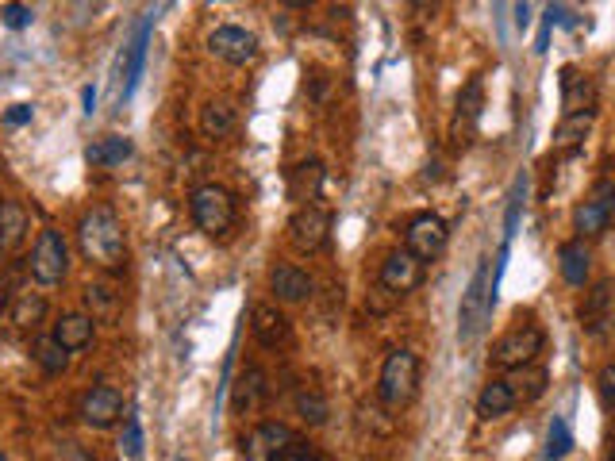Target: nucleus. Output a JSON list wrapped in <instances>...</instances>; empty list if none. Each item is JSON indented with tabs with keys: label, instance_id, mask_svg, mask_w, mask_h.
<instances>
[{
	"label": "nucleus",
	"instance_id": "f257e3e1",
	"mask_svg": "<svg viewBox=\"0 0 615 461\" xmlns=\"http://www.w3.org/2000/svg\"><path fill=\"white\" fill-rule=\"evenodd\" d=\"M77 246L81 254L100 269H120L123 254H127V239H123V223L120 216L108 208V204H97L89 208L81 223H77Z\"/></svg>",
	"mask_w": 615,
	"mask_h": 461
},
{
	"label": "nucleus",
	"instance_id": "f03ea898",
	"mask_svg": "<svg viewBox=\"0 0 615 461\" xmlns=\"http://www.w3.org/2000/svg\"><path fill=\"white\" fill-rule=\"evenodd\" d=\"M496 273H500V266L492 269V258H481V266L469 277L462 308H458V339L462 342H477L481 331L489 327L492 308H496Z\"/></svg>",
	"mask_w": 615,
	"mask_h": 461
},
{
	"label": "nucleus",
	"instance_id": "7ed1b4c3",
	"mask_svg": "<svg viewBox=\"0 0 615 461\" xmlns=\"http://www.w3.org/2000/svg\"><path fill=\"white\" fill-rule=\"evenodd\" d=\"M416 389H419V358L412 350H393L385 358V365H381V377H377L381 404L400 412V408H408L416 400Z\"/></svg>",
	"mask_w": 615,
	"mask_h": 461
},
{
	"label": "nucleus",
	"instance_id": "20e7f679",
	"mask_svg": "<svg viewBox=\"0 0 615 461\" xmlns=\"http://www.w3.org/2000/svg\"><path fill=\"white\" fill-rule=\"evenodd\" d=\"M189 212L204 235H227L235 227V196L227 193L223 185H200L193 200H189Z\"/></svg>",
	"mask_w": 615,
	"mask_h": 461
},
{
	"label": "nucleus",
	"instance_id": "39448f33",
	"mask_svg": "<svg viewBox=\"0 0 615 461\" xmlns=\"http://www.w3.org/2000/svg\"><path fill=\"white\" fill-rule=\"evenodd\" d=\"M546 346V335L535 323H516L508 335H500L496 350H492V362L500 369H523V365H535Z\"/></svg>",
	"mask_w": 615,
	"mask_h": 461
},
{
	"label": "nucleus",
	"instance_id": "423d86ee",
	"mask_svg": "<svg viewBox=\"0 0 615 461\" xmlns=\"http://www.w3.org/2000/svg\"><path fill=\"white\" fill-rule=\"evenodd\" d=\"M70 273V246L62 239V231H39L35 239V250H31V277L39 285H62Z\"/></svg>",
	"mask_w": 615,
	"mask_h": 461
},
{
	"label": "nucleus",
	"instance_id": "0eeeda50",
	"mask_svg": "<svg viewBox=\"0 0 615 461\" xmlns=\"http://www.w3.org/2000/svg\"><path fill=\"white\" fill-rule=\"evenodd\" d=\"M612 216H615V185L612 181H596L592 193L577 204V212H573V227H577L581 239H596V235L608 231Z\"/></svg>",
	"mask_w": 615,
	"mask_h": 461
},
{
	"label": "nucleus",
	"instance_id": "6e6552de",
	"mask_svg": "<svg viewBox=\"0 0 615 461\" xmlns=\"http://www.w3.org/2000/svg\"><path fill=\"white\" fill-rule=\"evenodd\" d=\"M327 235H331V216L323 212L320 204H300L289 219V243L300 250V254H316L327 246Z\"/></svg>",
	"mask_w": 615,
	"mask_h": 461
},
{
	"label": "nucleus",
	"instance_id": "1a4fd4ad",
	"mask_svg": "<svg viewBox=\"0 0 615 461\" xmlns=\"http://www.w3.org/2000/svg\"><path fill=\"white\" fill-rule=\"evenodd\" d=\"M446 239H450V231H446L443 216L423 212V216H416L408 223V231H404V250H412L419 262H435V258L446 250Z\"/></svg>",
	"mask_w": 615,
	"mask_h": 461
},
{
	"label": "nucleus",
	"instance_id": "9d476101",
	"mask_svg": "<svg viewBox=\"0 0 615 461\" xmlns=\"http://www.w3.org/2000/svg\"><path fill=\"white\" fill-rule=\"evenodd\" d=\"M296 450V435L285 423H262L243 442V461H281Z\"/></svg>",
	"mask_w": 615,
	"mask_h": 461
},
{
	"label": "nucleus",
	"instance_id": "9b49d317",
	"mask_svg": "<svg viewBox=\"0 0 615 461\" xmlns=\"http://www.w3.org/2000/svg\"><path fill=\"white\" fill-rule=\"evenodd\" d=\"M81 423L85 427H93V431H108V427H116L123 415V396L120 389H112V385H93V389L81 396Z\"/></svg>",
	"mask_w": 615,
	"mask_h": 461
},
{
	"label": "nucleus",
	"instance_id": "f8f14e48",
	"mask_svg": "<svg viewBox=\"0 0 615 461\" xmlns=\"http://www.w3.org/2000/svg\"><path fill=\"white\" fill-rule=\"evenodd\" d=\"M208 50L227 66H250L258 58V39L246 27H216L208 35Z\"/></svg>",
	"mask_w": 615,
	"mask_h": 461
},
{
	"label": "nucleus",
	"instance_id": "ddd939ff",
	"mask_svg": "<svg viewBox=\"0 0 615 461\" xmlns=\"http://www.w3.org/2000/svg\"><path fill=\"white\" fill-rule=\"evenodd\" d=\"M423 281V262H419L412 250H393L381 266V289H389L393 296H408L419 289Z\"/></svg>",
	"mask_w": 615,
	"mask_h": 461
},
{
	"label": "nucleus",
	"instance_id": "4468645a",
	"mask_svg": "<svg viewBox=\"0 0 615 461\" xmlns=\"http://www.w3.org/2000/svg\"><path fill=\"white\" fill-rule=\"evenodd\" d=\"M562 108L566 116H581L596 108V85L589 81V73H581L577 66H562Z\"/></svg>",
	"mask_w": 615,
	"mask_h": 461
},
{
	"label": "nucleus",
	"instance_id": "2eb2a0df",
	"mask_svg": "<svg viewBox=\"0 0 615 461\" xmlns=\"http://www.w3.org/2000/svg\"><path fill=\"white\" fill-rule=\"evenodd\" d=\"M250 331L266 350H277L289 339V319L277 312V304H254L250 308Z\"/></svg>",
	"mask_w": 615,
	"mask_h": 461
},
{
	"label": "nucleus",
	"instance_id": "dca6fc26",
	"mask_svg": "<svg viewBox=\"0 0 615 461\" xmlns=\"http://www.w3.org/2000/svg\"><path fill=\"white\" fill-rule=\"evenodd\" d=\"M289 200L296 204H316L323 189V162L320 158H308V162H296L289 170Z\"/></svg>",
	"mask_w": 615,
	"mask_h": 461
},
{
	"label": "nucleus",
	"instance_id": "f3484780",
	"mask_svg": "<svg viewBox=\"0 0 615 461\" xmlns=\"http://www.w3.org/2000/svg\"><path fill=\"white\" fill-rule=\"evenodd\" d=\"M481 108H485V85H481V77H473L466 89L458 93V116H454V135H458V143H469L473 127L481 120Z\"/></svg>",
	"mask_w": 615,
	"mask_h": 461
},
{
	"label": "nucleus",
	"instance_id": "a211bd4d",
	"mask_svg": "<svg viewBox=\"0 0 615 461\" xmlns=\"http://www.w3.org/2000/svg\"><path fill=\"white\" fill-rule=\"evenodd\" d=\"M93 335H97V319L89 316V312H66V316L54 323V339L62 342L70 354L85 350L93 342Z\"/></svg>",
	"mask_w": 615,
	"mask_h": 461
},
{
	"label": "nucleus",
	"instance_id": "6ab92c4d",
	"mask_svg": "<svg viewBox=\"0 0 615 461\" xmlns=\"http://www.w3.org/2000/svg\"><path fill=\"white\" fill-rule=\"evenodd\" d=\"M270 292L285 304H300L312 296V277L300 266H277L270 273Z\"/></svg>",
	"mask_w": 615,
	"mask_h": 461
},
{
	"label": "nucleus",
	"instance_id": "aec40b11",
	"mask_svg": "<svg viewBox=\"0 0 615 461\" xmlns=\"http://www.w3.org/2000/svg\"><path fill=\"white\" fill-rule=\"evenodd\" d=\"M266 400V373L258 365H250L239 373V381L231 385V408L235 412H254Z\"/></svg>",
	"mask_w": 615,
	"mask_h": 461
},
{
	"label": "nucleus",
	"instance_id": "412c9836",
	"mask_svg": "<svg viewBox=\"0 0 615 461\" xmlns=\"http://www.w3.org/2000/svg\"><path fill=\"white\" fill-rule=\"evenodd\" d=\"M558 269H562L566 285H573V289H581V285L589 281L592 254H589V246H585V239H573V243H562V250H558Z\"/></svg>",
	"mask_w": 615,
	"mask_h": 461
},
{
	"label": "nucleus",
	"instance_id": "4be33fe9",
	"mask_svg": "<svg viewBox=\"0 0 615 461\" xmlns=\"http://www.w3.org/2000/svg\"><path fill=\"white\" fill-rule=\"evenodd\" d=\"M235 127H239V112H235L231 100H208V104L200 108V131H204L208 139H227Z\"/></svg>",
	"mask_w": 615,
	"mask_h": 461
},
{
	"label": "nucleus",
	"instance_id": "5701e85b",
	"mask_svg": "<svg viewBox=\"0 0 615 461\" xmlns=\"http://www.w3.org/2000/svg\"><path fill=\"white\" fill-rule=\"evenodd\" d=\"M120 300H123V292L116 289L112 281H89V285H85V308H89V316L100 319V323L120 316Z\"/></svg>",
	"mask_w": 615,
	"mask_h": 461
},
{
	"label": "nucleus",
	"instance_id": "b1692460",
	"mask_svg": "<svg viewBox=\"0 0 615 461\" xmlns=\"http://www.w3.org/2000/svg\"><path fill=\"white\" fill-rule=\"evenodd\" d=\"M516 404H519V396L508 381H489V385L481 389V396H477V415H481V419H504Z\"/></svg>",
	"mask_w": 615,
	"mask_h": 461
},
{
	"label": "nucleus",
	"instance_id": "393cba45",
	"mask_svg": "<svg viewBox=\"0 0 615 461\" xmlns=\"http://www.w3.org/2000/svg\"><path fill=\"white\" fill-rule=\"evenodd\" d=\"M131 154H135L131 139H123V135H104L97 143H89L85 162H89V166H123Z\"/></svg>",
	"mask_w": 615,
	"mask_h": 461
},
{
	"label": "nucleus",
	"instance_id": "a878e982",
	"mask_svg": "<svg viewBox=\"0 0 615 461\" xmlns=\"http://www.w3.org/2000/svg\"><path fill=\"white\" fill-rule=\"evenodd\" d=\"M24 239H27V212L16 200H4V208H0V250L12 254Z\"/></svg>",
	"mask_w": 615,
	"mask_h": 461
},
{
	"label": "nucleus",
	"instance_id": "bb28decb",
	"mask_svg": "<svg viewBox=\"0 0 615 461\" xmlns=\"http://www.w3.org/2000/svg\"><path fill=\"white\" fill-rule=\"evenodd\" d=\"M31 358L43 365V373H50V377H58V373L70 369V350L54 339V335H43V339L31 342Z\"/></svg>",
	"mask_w": 615,
	"mask_h": 461
},
{
	"label": "nucleus",
	"instance_id": "cd10ccee",
	"mask_svg": "<svg viewBox=\"0 0 615 461\" xmlns=\"http://www.w3.org/2000/svg\"><path fill=\"white\" fill-rule=\"evenodd\" d=\"M608 304H612V285H608V281H600V285L585 296V304H581V327L596 335V331L608 323Z\"/></svg>",
	"mask_w": 615,
	"mask_h": 461
},
{
	"label": "nucleus",
	"instance_id": "c85d7f7f",
	"mask_svg": "<svg viewBox=\"0 0 615 461\" xmlns=\"http://www.w3.org/2000/svg\"><path fill=\"white\" fill-rule=\"evenodd\" d=\"M43 316H47V300H43L39 292L24 289L12 296V323H16V327H39Z\"/></svg>",
	"mask_w": 615,
	"mask_h": 461
},
{
	"label": "nucleus",
	"instance_id": "c756f323",
	"mask_svg": "<svg viewBox=\"0 0 615 461\" xmlns=\"http://www.w3.org/2000/svg\"><path fill=\"white\" fill-rule=\"evenodd\" d=\"M592 131V112H581V116H566L562 127H558V150L562 154H573V150H581L585 143V135Z\"/></svg>",
	"mask_w": 615,
	"mask_h": 461
},
{
	"label": "nucleus",
	"instance_id": "7c9ffc66",
	"mask_svg": "<svg viewBox=\"0 0 615 461\" xmlns=\"http://www.w3.org/2000/svg\"><path fill=\"white\" fill-rule=\"evenodd\" d=\"M516 377L508 381L512 389H516L519 400H539L542 392H546V373L535 369V365H523V369H512Z\"/></svg>",
	"mask_w": 615,
	"mask_h": 461
},
{
	"label": "nucleus",
	"instance_id": "2f4dec72",
	"mask_svg": "<svg viewBox=\"0 0 615 461\" xmlns=\"http://www.w3.org/2000/svg\"><path fill=\"white\" fill-rule=\"evenodd\" d=\"M569 450H573L569 423H566V419H550V427H546V450H542V458H546V461H562Z\"/></svg>",
	"mask_w": 615,
	"mask_h": 461
},
{
	"label": "nucleus",
	"instance_id": "473e14b6",
	"mask_svg": "<svg viewBox=\"0 0 615 461\" xmlns=\"http://www.w3.org/2000/svg\"><path fill=\"white\" fill-rule=\"evenodd\" d=\"M296 412H300V419H304V423H312V427H323V423H327V415H331V408H327V400H323L316 389H300V392H296Z\"/></svg>",
	"mask_w": 615,
	"mask_h": 461
},
{
	"label": "nucleus",
	"instance_id": "72a5a7b5",
	"mask_svg": "<svg viewBox=\"0 0 615 461\" xmlns=\"http://www.w3.org/2000/svg\"><path fill=\"white\" fill-rule=\"evenodd\" d=\"M147 35H150V24L139 27V35H135V43H131V62H127V89H123V97H131L135 93V81H139V73H143V58H147Z\"/></svg>",
	"mask_w": 615,
	"mask_h": 461
},
{
	"label": "nucleus",
	"instance_id": "f704fd0d",
	"mask_svg": "<svg viewBox=\"0 0 615 461\" xmlns=\"http://www.w3.org/2000/svg\"><path fill=\"white\" fill-rule=\"evenodd\" d=\"M120 450L131 461H143V427H139V419H135V415H127V423H123Z\"/></svg>",
	"mask_w": 615,
	"mask_h": 461
},
{
	"label": "nucleus",
	"instance_id": "c9c22d12",
	"mask_svg": "<svg viewBox=\"0 0 615 461\" xmlns=\"http://www.w3.org/2000/svg\"><path fill=\"white\" fill-rule=\"evenodd\" d=\"M523 193H527V185H523V177L516 181V189H512V200H508V216H504V239L512 243V235H516L519 227V212H523Z\"/></svg>",
	"mask_w": 615,
	"mask_h": 461
},
{
	"label": "nucleus",
	"instance_id": "e433bc0d",
	"mask_svg": "<svg viewBox=\"0 0 615 461\" xmlns=\"http://www.w3.org/2000/svg\"><path fill=\"white\" fill-rule=\"evenodd\" d=\"M0 24L12 27V31H24V27L31 24V8H27V4H20V0L4 4V8H0Z\"/></svg>",
	"mask_w": 615,
	"mask_h": 461
},
{
	"label": "nucleus",
	"instance_id": "4c0bfd02",
	"mask_svg": "<svg viewBox=\"0 0 615 461\" xmlns=\"http://www.w3.org/2000/svg\"><path fill=\"white\" fill-rule=\"evenodd\" d=\"M600 400H604V408H615V365L600 373Z\"/></svg>",
	"mask_w": 615,
	"mask_h": 461
},
{
	"label": "nucleus",
	"instance_id": "58836bf2",
	"mask_svg": "<svg viewBox=\"0 0 615 461\" xmlns=\"http://www.w3.org/2000/svg\"><path fill=\"white\" fill-rule=\"evenodd\" d=\"M31 116H35L31 104H12V108L4 112V123H8V127H24V123H31Z\"/></svg>",
	"mask_w": 615,
	"mask_h": 461
},
{
	"label": "nucleus",
	"instance_id": "ea45409f",
	"mask_svg": "<svg viewBox=\"0 0 615 461\" xmlns=\"http://www.w3.org/2000/svg\"><path fill=\"white\" fill-rule=\"evenodd\" d=\"M435 12H439V0H412V16H416L419 24L435 20Z\"/></svg>",
	"mask_w": 615,
	"mask_h": 461
},
{
	"label": "nucleus",
	"instance_id": "a19ab883",
	"mask_svg": "<svg viewBox=\"0 0 615 461\" xmlns=\"http://www.w3.org/2000/svg\"><path fill=\"white\" fill-rule=\"evenodd\" d=\"M527 24H531V8H527V4H519L516 8V27L519 31H527Z\"/></svg>",
	"mask_w": 615,
	"mask_h": 461
},
{
	"label": "nucleus",
	"instance_id": "79ce46f5",
	"mask_svg": "<svg viewBox=\"0 0 615 461\" xmlns=\"http://www.w3.org/2000/svg\"><path fill=\"white\" fill-rule=\"evenodd\" d=\"M81 100H85V112L93 116V104H97V97H93V89H85V93H81Z\"/></svg>",
	"mask_w": 615,
	"mask_h": 461
},
{
	"label": "nucleus",
	"instance_id": "37998d69",
	"mask_svg": "<svg viewBox=\"0 0 615 461\" xmlns=\"http://www.w3.org/2000/svg\"><path fill=\"white\" fill-rule=\"evenodd\" d=\"M281 461H316V458H312V454H296V450H293V454H285Z\"/></svg>",
	"mask_w": 615,
	"mask_h": 461
},
{
	"label": "nucleus",
	"instance_id": "c03bdc74",
	"mask_svg": "<svg viewBox=\"0 0 615 461\" xmlns=\"http://www.w3.org/2000/svg\"><path fill=\"white\" fill-rule=\"evenodd\" d=\"M281 4H289V8H308V4H316V0H281Z\"/></svg>",
	"mask_w": 615,
	"mask_h": 461
},
{
	"label": "nucleus",
	"instance_id": "a18cd8bd",
	"mask_svg": "<svg viewBox=\"0 0 615 461\" xmlns=\"http://www.w3.org/2000/svg\"><path fill=\"white\" fill-rule=\"evenodd\" d=\"M0 300H4V281H0Z\"/></svg>",
	"mask_w": 615,
	"mask_h": 461
},
{
	"label": "nucleus",
	"instance_id": "49530a36",
	"mask_svg": "<svg viewBox=\"0 0 615 461\" xmlns=\"http://www.w3.org/2000/svg\"><path fill=\"white\" fill-rule=\"evenodd\" d=\"M0 461H8V454H0Z\"/></svg>",
	"mask_w": 615,
	"mask_h": 461
},
{
	"label": "nucleus",
	"instance_id": "de8ad7c7",
	"mask_svg": "<svg viewBox=\"0 0 615 461\" xmlns=\"http://www.w3.org/2000/svg\"><path fill=\"white\" fill-rule=\"evenodd\" d=\"M0 208H4V196H0Z\"/></svg>",
	"mask_w": 615,
	"mask_h": 461
}]
</instances>
